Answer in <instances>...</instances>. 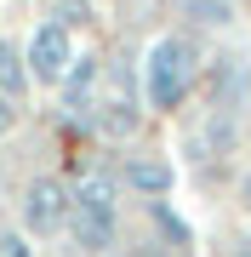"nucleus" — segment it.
Wrapping results in <instances>:
<instances>
[{"label": "nucleus", "mask_w": 251, "mask_h": 257, "mask_svg": "<svg viewBox=\"0 0 251 257\" xmlns=\"http://www.w3.org/2000/svg\"><path fill=\"white\" fill-rule=\"evenodd\" d=\"M194 74H200V52L188 35H154L149 46H143V103H149L154 114H171L177 103L194 92Z\"/></svg>", "instance_id": "1"}, {"label": "nucleus", "mask_w": 251, "mask_h": 257, "mask_svg": "<svg viewBox=\"0 0 251 257\" xmlns=\"http://www.w3.org/2000/svg\"><path fill=\"white\" fill-rule=\"evenodd\" d=\"M69 240H75L80 251H114V240H120V183L114 177H80L75 183V206H69Z\"/></svg>", "instance_id": "2"}, {"label": "nucleus", "mask_w": 251, "mask_h": 257, "mask_svg": "<svg viewBox=\"0 0 251 257\" xmlns=\"http://www.w3.org/2000/svg\"><path fill=\"white\" fill-rule=\"evenodd\" d=\"M69 206H75V183L63 177H35L18 200V229L29 240H52V234H69Z\"/></svg>", "instance_id": "3"}, {"label": "nucleus", "mask_w": 251, "mask_h": 257, "mask_svg": "<svg viewBox=\"0 0 251 257\" xmlns=\"http://www.w3.org/2000/svg\"><path fill=\"white\" fill-rule=\"evenodd\" d=\"M23 57H29V74H35V86H63V74L69 63L80 57L75 46V29H69L63 18H40L35 29H29V40H23Z\"/></svg>", "instance_id": "4"}, {"label": "nucleus", "mask_w": 251, "mask_h": 257, "mask_svg": "<svg viewBox=\"0 0 251 257\" xmlns=\"http://www.w3.org/2000/svg\"><path fill=\"white\" fill-rule=\"evenodd\" d=\"M97 86H103V63H97V52H80L75 63H69L63 86H57V97H63L69 114H86V120H92V109H97Z\"/></svg>", "instance_id": "5"}, {"label": "nucleus", "mask_w": 251, "mask_h": 257, "mask_svg": "<svg viewBox=\"0 0 251 257\" xmlns=\"http://www.w3.org/2000/svg\"><path fill=\"white\" fill-rule=\"evenodd\" d=\"M120 183L137 194V200H166L171 183H177V166L160 160V155H131V160L120 166Z\"/></svg>", "instance_id": "6"}, {"label": "nucleus", "mask_w": 251, "mask_h": 257, "mask_svg": "<svg viewBox=\"0 0 251 257\" xmlns=\"http://www.w3.org/2000/svg\"><path fill=\"white\" fill-rule=\"evenodd\" d=\"M29 86H35V74H29V57H23V46L0 35V92L18 103V97L29 92Z\"/></svg>", "instance_id": "7"}, {"label": "nucleus", "mask_w": 251, "mask_h": 257, "mask_svg": "<svg viewBox=\"0 0 251 257\" xmlns=\"http://www.w3.org/2000/svg\"><path fill=\"white\" fill-rule=\"evenodd\" d=\"M183 18H194L200 29H228L234 23V0H177Z\"/></svg>", "instance_id": "8"}, {"label": "nucleus", "mask_w": 251, "mask_h": 257, "mask_svg": "<svg viewBox=\"0 0 251 257\" xmlns=\"http://www.w3.org/2000/svg\"><path fill=\"white\" fill-rule=\"evenodd\" d=\"M0 257H35V240H29L23 229H6L0 234Z\"/></svg>", "instance_id": "9"}, {"label": "nucleus", "mask_w": 251, "mask_h": 257, "mask_svg": "<svg viewBox=\"0 0 251 257\" xmlns=\"http://www.w3.org/2000/svg\"><path fill=\"white\" fill-rule=\"evenodd\" d=\"M12 126H18V109H12V97H6V92H0V138H6V132H12Z\"/></svg>", "instance_id": "10"}, {"label": "nucleus", "mask_w": 251, "mask_h": 257, "mask_svg": "<svg viewBox=\"0 0 251 257\" xmlns=\"http://www.w3.org/2000/svg\"><path fill=\"white\" fill-rule=\"evenodd\" d=\"M240 211H245V217H251V172L240 177Z\"/></svg>", "instance_id": "11"}, {"label": "nucleus", "mask_w": 251, "mask_h": 257, "mask_svg": "<svg viewBox=\"0 0 251 257\" xmlns=\"http://www.w3.org/2000/svg\"><path fill=\"white\" fill-rule=\"evenodd\" d=\"M103 257H137V251H103Z\"/></svg>", "instance_id": "12"}, {"label": "nucleus", "mask_w": 251, "mask_h": 257, "mask_svg": "<svg viewBox=\"0 0 251 257\" xmlns=\"http://www.w3.org/2000/svg\"><path fill=\"white\" fill-rule=\"evenodd\" d=\"M234 257H251V246H234Z\"/></svg>", "instance_id": "13"}]
</instances>
